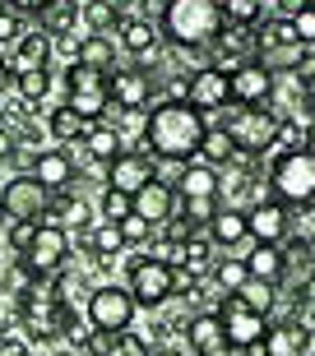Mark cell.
I'll list each match as a JSON object with an SVG mask.
<instances>
[{
	"label": "cell",
	"instance_id": "cell-1",
	"mask_svg": "<svg viewBox=\"0 0 315 356\" xmlns=\"http://www.w3.org/2000/svg\"><path fill=\"white\" fill-rule=\"evenodd\" d=\"M209 134V120L190 97H162L144 116V144L153 158H199V144Z\"/></svg>",
	"mask_w": 315,
	"mask_h": 356
},
{
	"label": "cell",
	"instance_id": "cell-2",
	"mask_svg": "<svg viewBox=\"0 0 315 356\" xmlns=\"http://www.w3.org/2000/svg\"><path fill=\"white\" fill-rule=\"evenodd\" d=\"M162 38L176 42V47H195V51H209L213 42L223 38V0H167L162 5Z\"/></svg>",
	"mask_w": 315,
	"mask_h": 356
},
{
	"label": "cell",
	"instance_id": "cell-3",
	"mask_svg": "<svg viewBox=\"0 0 315 356\" xmlns=\"http://www.w3.org/2000/svg\"><path fill=\"white\" fill-rule=\"evenodd\" d=\"M269 195L283 199L288 209H315V148H292L278 153L269 167Z\"/></svg>",
	"mask_w": 315,
	"mask_h": 356
},
{
	"label": "cell",
	"instance_id": "cell-4",
	"mask_svg": "<svg viewBox=\"0 0 315 356\" xmlns=\"http://www.w3.org/2000/svg\"><path fill=\"white\" fill-rule=\"evenodd\" d=\"M135 310H139V301H135V291L125 287V282L93 287V296L84 301L89 324H93V329H102V333H125L135 324Z\"/></svg>",
	"mask_w": 315,
	"mask_h": 356
},
{
	"label": "cell",
	"instance_id": "cell-5",
	"mask_svg": "<svg viewBox=\"0 0 315 356\" xmlns=\"http://www.w3.org/2000/svg\"><path fill=\"white\" fill-rule=\"evenodd\" d=\"M125 287L135 291V301L144 305V310H158V305H167L176 296V268L144 254V259H135L130 264V277H125Z\"/></svg>",
	"mask_w": 315,
	"mask_h": 356
},
{
	"label": "cell",
	"instance_id": "cell-6",
	"mask_svg": "<svg viewBox=\"0 0 315 356\" xmlns=\"http://www.w3.org/2000/svg\"><path fill=\"white\" fill-rule=\"evenodd\" d=\"M227 134L236 139V148L241 153H255V148H274V130H278V116L269 111V106H236L232 102V111H227Z\"/></svg>",
	"mask_w": 315,
	"mask_h": 356
},
{
	"label": "cell",
	"instance_id": "cell-7",
	"mask_svg": "<svg viewBox=\"0 0 315 356\" xmlns=\"http://www.w3.org/2000/svg\"><path fill=\"white\" fill-rule=\"evenodd\" d=\"M218 315H223V324H227V343H232V352H250V347H260L264 333H269V324H274L269 315L250 310L241 296H227Z\"/></svg>",
	"mask_w": 315,
	"mask_h": 356
},
{
	"label": "cell",
	"instance_id": "cell-8",
	"mask_svg": "<svg viewBox=\"0 0 315 356\" xmlns=\"http://www.w3.org/2000/svg\"><path fill=\"white\" fill-rule=\"evenodd\" d=\"M246 222H250V241H269V245H283L292 236V209L283 199H255L246 209Z\"/></svg>",
	"mask_w": 315,
	"mask_h": 356
},
{
	"label": "cell",
	"instance_id": "cell-9",
	"mask_svg": "<svg viewBox=\"0 0 315 356\" xmlns=\"http://www.w3.org/2000/svg\"><path fill=\"white\" fill-rule=\"evenodd\" d=\"M185 97L199 106V111H223L232 106V74L223 65H199L190 79H185Z\"/></svg>",
	"mask_w": 315,
	"mask_h": 356
},
{
	"label": "cell",
	"instance_id": "cell-10",
	"mask_svg": "<svg viewBox=\"0 0 315 356\" xmlns=\"http://www.w3.org/2000/svg\"><path fill=\"white\" fill-rule=\"evenodd\" d=\"M5 209H10V218H42L47 213V204H52V190L38 181L33 172H14L10 181H5Z\"/></svg>",
	"mask_w": 315,
	"mask_h": 356
},
{
	"label": "cell",
	"instance_id": "cell-11",
	"mask_svg": "<svg viewBox=\"0 0 315 356\" xmlns=\"http://www.w3.org/2000/svg\"><path fill=\"white\" fill-rule=\"evenodd\" d=\"M107 92H112V102H116L121 111H144V106H153V74H144L139 65L112 70Z\"/></svg>",
	"mask_w": 315,
	"mask_h": 356
},
{
	"label": "cell",
	"instance_id": "cell-12",
	"mask_svg": "<svg viewBox=\"0 0 315 356\" xmlns=\"http://www.w3.org/2000/svg\"><path fill=\"white\" fill-rule=\"evenodd\" d=\"M24 254H28V264L42 268V273H61L70 259V232L52 222H38V236H33V245Z\"/></svg>",
	"mask_w": 315,
	"mask_h": 356
},
{
	"label": "cell",
	"instance_id": "cell-13",
	"mask_svg": "<svg viewBox=\"0 0 315 356\" xmlns=\"http://www.w3.org/2000/svg\"><path fill=\"white\" fill-rule=\"evenodd\" d=\"M185 343H190V356H232V343H227V324L223 315H195L185 324Z\"/></svg>",
	"mask_w": 315,
	"mask_h": 356
},
{
	"label": "cell",
	"instance_id": "cell-14",
	"mask_svg": "<svg viewBox=\"0 0 315 356\" xmlns=\"http://www.w3.org/2000/svg\"><path fill=\"white\" fill-rule=\"evenodd\" d=\"M274 83H278V74H269L260 60H246V65L232 70V102L236 106H264Z\"/></svg>",
	"mask_w": 315,
	"mask_h": 356
},
{
	"label": "cell",
	"instance_id": "cell-15",
	"mask_svg": "<svg viewBox=\"0 0 315 356\" xmlns=\"http://www.w3.org/2000/svg\"><path fill=\"white\" fill-rule=\"evenodd\" d=\"M52 51H56V38L47 33V28H24V38H19V47L10 51V70L14 74H24V70H47L52 65Z\"/></svg>",
	"mask_w": 315,
	"mask_h": 356
},
{
	"label": "cell",
	"instance_id": "cell-16",
	"mask_svg": "<svg viewBox=\"0 0 315 356\" xmlns=\"http://www.w3.org/2000/svg\"><path fill=\"white\" fill-rule=\"evenodd\" d=\"M153 181V153H148V144L139 148H125L121 158H112V185L116 190H144V185Z\"/></svg>",
	"mask_w": 315,
	"mask_h": 356
},
{
	"label": "cell",
	"instance_id": "cell-17",
	"mask_svg": "<svg viewBox=\"0 0 315 356\" xmlns=\"http://www.w3.org/2000/svg\"><path fill=\"white\" fill-rule=\"evenodd\" d=\"M33 176H38L52 195H66V190H75L79 181V162L70 158V148H47L38 158V167H33Z\"/></svg>",
	"mask_w": 315,
	"mask_h": 356
},
{
	"label": "cell",
	"instance_id": "cell-18",
	"mask_svg": "<svg viewBox=\"0 0 315 356\" xmlns=\"http://www.w3.org/2000/svg\"><path fill=\"white\" fill-rule=\"evenodd\" d=\"M116 42L135 56V60H144V56L162 51V42H167V38H162V24H153V19H125L121 33H116Z\"/></svg>",
	"mask_w": 315,
	"mask_h": 356
},
{
	"label": "cell",
	"instance_id": "cell-19",
	"mask_svg": "<svg viewBox=\"0 0 315 356\" xmlns=\"http://www.w3.org/2000/svg\"><path fill=\"white\" fill-rule=\"evenodd\" d=\"M306 347H311V329H306V319L269 324V333H264V356H306Z\"/></svg>",
	"mask_w": 315,
	"mask_h": 356
},
{
	"label": "cell",
	"instance_id": "cell-20",
	"mask_svg": "<svg viewBox=\"0 0 315 356\" xmlns=\"http://www.w3.org/2000/svg\"><path fill=\"white\" fill-rule=\"evenodd\" d=\"M176 204H181V195H176L171 185H162L158 176L144 185V190H135V213L148 218V222H167L171 213H176Z\"/></svg>",
	"mask_w": 315,
	"mask_h": 356
},
{
	"label": "cell",
	"instance_id": "cell-21",
	"mask_svg": "<svg viewBox=\"0 0 315 356\" xmlns=\"http://www.w3.org/2000/svg\"><path fill=\"white\" fill-rule=\"evenodd\" d=\"M176 195H181V199H218V195H223V176H218V167H209V162L195 158L190 167H185Z\"/></svg>",
	"mask_w": 315,
	"mask_h": 356
},
{
	"label": "cell",
	"instance_id": "cell-22",
	"mask_svg": "<svg viewBox=\"0 0 315 356\" xmlns=\"http://www.w3.org/2000/svg\"><path fill=\"white\" fill-rule=\"evenodd\" d=\"M246 264H250V277H264V282H283V277H288L283 245H269V241H250Z\"/></svg>",
	"mask_w": 315,
	"mask_h": 356
},
{
	"label": "cell",
	"instance_id": "cell-23",
	"mask_svg": "<svg viewBox=\"0 0 315 356\" xmlns=\"http://www.w3.org/2000/svg\"><path fill=\"white\" fill-rule=\"evenodd\" d=\"M209 236H213V245H246L250 241V222H246V209H232V204H223L218 209V218L209 222Z\"/></svg>",
	"mask_w": 315,
	"mask_h": 356
},
{
	"label": "cell",
	"instance_id": "cell-24",
	"mask_svg": "<svg viewBox=\"0 0 315 356\" xmlns=\"http://www.w3.org/2000/svg\"><path fill=\"white\" fill-rule=\"evenodd\" d=\"M52 273H42V268L28 264V254H19L10 268H5V277H0V287H5V296H14V301H24L28 291H38L42 282H47Z\"/></svg>",
	"mask_w": 315,
	"mask_h": 356
},
{
	"label": "cell",
	"instance_id": "cell-25",
	"mask_svg": "<svg viewBox=\"0 0 315 356\" xmlns=\"http://www.w3.org/2000/svg\"><path fill=\"white\" fill-rule=\"evenodd\" d=\"M47 130H52L56 144H79V139L93 130V120H84L70 102H61V106H52V116H47Z\"/></svg>",
	"mask_w": 315,
	"mask_h": 356
},
{
	"label": "cell",
	"instance_id": "cell-26",
	"mask_svg": "<svg viewBox=\"0 0 315 356\" xmlns=\"http://www.w3.org/2000/svg\"><path fill=\"white\" fill-rule=\"evenodd\" d=\"M79 19L89 24V33H121L125 14L112 0H79Z\"/></svg>",
	"mask_w": 315,
	"mask_h": 356
},
{
	"label": "cell",
	"instance_id": "cell-27",
	"mask_svg": "<svg viewBox=\"0 0 315 356\" xmlns=\"http://www.w3.org/2000/svg\"><path fill=\"white\" fill-rule=\"evenodd\" d=\"M33 24L47 28L52 38H61V33H79V0H52Z\"/></svg>",
	"mask_w": 315,
	"mask_h": 356
},
{
	"label": "cell",
	"instance_id": "cell-28",
	"mask_svg": "<svg viewBox=\"0 0 315 356\" xmlns=\"http://www.w3.org/2000/svg\"><path fill=\"white\" fill-rule=\"evenodd\" d=\"M79 60L93 70H116V33H84Z\"/></svg>",
	"mask_w": 315,
	"mask_h": 356
},
{
	"label": "cell",
	"instance_id": "cell-29",
	"mask_svg": "<svg viewBox=\"0 0 315 356\" xmlns=\"http://www.w3.org/2000/svg\"><path fill=\"white\" fill-rule=\"evenodd\" d=\"M84 148H89V158H102V162H112V158H121V153H125L121 130H116V125H107V120H98V125L84 134Z\"/></svg>",
	"mask_w": 315,
	"mask_h": 356
},
{
	"label": "cell",
	"instance_id": "cell-30",
	"mask_svg": "<svg viewBox=\"0 0 315 356\" xmlns=\"http://www.w3.org/2000/svg\"><path fill=\"white\" fill-rule=\"evenodd\" d=\"M232 158H236V139L227 134V125H209L204 144H199V162H209V167H227Z\"/></svg>",
	"mask_w": 315,
	"mask_h": 356
},
{
	"label": "cell",
	"instance_id": "cell-31",
	"mask_svg": "<svg viewBox=\"0 0 315 356\" xmlns=\"http://www.w3.org/2000/svg\"><path fill=\"white\" fill-rule=\"evenodd\" d=\"M66 102L75 106V111H79V116H84V120H93V125H98V120H107V111L116 106V102H112V92H107V88H75V92H70V97H66Z\"/></svg>",
	"mask_w": 315,
	"mask_h": 356
},
{
	"label": "cell",
	"instance_id": "cell-32",
	"mask_svg": "<svg viewBox=\"0 0 315 356\" xmlns=\"http://www.w3.org/2000/svg\"><path fill=\"white\" fill-rule=\"evenodd\" d=\"M121 250H125L121 222H93V264H112Z\"/></svg>",
	"mask_w": 315,
	"mask_h": 356
},
{
	"label": "cell",
	"instance_id": "cell-33",
	"mask_svg": "<svg viewBox=\"0 0 315 356\" xmlns=\"http://www.w3.org/2000/svg\"><path fill=\"white\" fill-rule=\"evenodd\" d=\"M52 83H56L52 65H47V70H24V74H14V92H19V102H28V106H38L42 97L52 92Z\"/></svg>",
	"mask_w": 315,
	"mask_h": 356
},
{
	"label": "cell",
	"instance_id": "cell-34",
	"mask_svg": "<svg viewBox=\"0 0 315 356\" xmlns=\"http://www.w3.org/2000/svg\"><path fill=\"white\" fill-rule=\"evenodd\" d=\"M52 296L61 305H75L79 310V301H89L93 291H89V282H84V273H75V268H61V273H52Z\"/></svg>",
	"mask_w": 315,
	"mask_h": 356
},
{
	"label": "cell",
	"instance_id": "cell-35",
	"mask_svg": "<svg viewBox=\"0 0 315 356\" xmlns=\"http://www.w3.org/2000/svg\"><path fill=\"white\" fill-rule=\"evenodd\" d=\"M255 60H260L269 74H292V70L306 60V47H260Z\"/></svg>",
	"mask_w": 315,
	"mask_h": 356
},
{
	"label": "cell",
	"instance_id": "cell-36",
	"mask_svg": "<svg viewBox=\"0 0 315 356\" xmlns=\"http://www.w3.org/2000/svg\"><path fill=\"white\" fill-rule=\"evenodd\" d=\"M52 213H56V222L66 227V232H70V227H75V232H79V227H89V204H84L75 190L52 195Z\"/></svg>",
	"mask_w": 315,
	"mask_h": 356
},
{
	"label": "cell",
	"instance_id": "cell-37",
	"mask_svg": "<svg viewBox=\"0 0 315 356\" xmlns=\"http://www.w3.org/2000/svg\"><path fill=\"white\" fill-rule=\"evenodd\" d=\"M236 296H241L250 310H260V315H274V305H278V301H274V296H278V282H264V277H246Z\"/></svg>",
	"mask_w": 315,
	"mask_h": 356
},
{
	"label": "cell",
	"instance_id": "cell-38",
	"mask_svg": "<svg viewBox=\"0 0 315 356\" xmlns=\"http://www.w3.org/2000/svg\"><path fill=\"white\" fill-rule=\"evenodd\" d=\"M98 213H102V222H125L135 213V195L130 190H116V185H107L102 199H98Z\"/></svg>",
	"mask_w": 315,
	"mask_h": 356
},
{
	"label": "cell",
	"instance_id": "cell-39",
	"mask_svg": "<svg viewBox=\"0 0 315 356\" xmlns=\"http://www.w3.org/2000/svg\"><path fill=\"white\" fill-rule=\"evenodd\" d=\"M246 277H250V264H246V254H241V259H213V282H218V287H223L227 296H236Z\"/></svg>",
	"mask_w": 315,
	"mask_h": 356
},
{
	"label": "cell",
	"instance_id": "cell-40",
	"mask_svg": "<svg viewBox=\"0 0 315 356\" xmlns=\"http://www.w3.org/2000/svg\"><path fill=\"white\" fill-rule=\"evenodd\" d=\"M107 79H112V70H93V65H84V60H70V70H66L70 92L75 88H107Z\"/></svg>",
	"mask_w": 315,
	"mask_h": 356
},
{
	"label": "cell",
	"instance_id": "cell-41",
	"mask_svg": "<svg viewBox=\"0 0 315 356\" xmlns=\"http://www.w3.org/2000/svg\"><path fill=\"white\" fill-rule=\"evenodd\" d=\"M218 209H223V195L218 199H181V204H176V213L195 227H209L213 218H218Z\"/></svg>",
	"mask_w": 315,
	"mask_h": 356
},
{
	"label": "cell",
	"instance_id": "cell-42",
	"mask_svg": "<svg viewBox=\"0 0 315 356\" xmlns=\"http://www.w3.org/2000/svg\"><path fill=\"white\" fill-rule=\"evenodd\" d=\"M223 19L241 28H255L264 19V0H223Z\"/></svg>",
	"mask_w": 315,
	"mask_h": 356
},
{
	"label": "cell",
	"instance_id": "cell-43",
	"mask_svg": "<svg viewBox=\"0 0 315 356\" xmlns=\"http://www.w3.org/2000/svg\"><path fill=\"white\" fill-rule=\"evenodd\" d=\"M19 38H24V14L10 10V5L0 0V51L10 56L14 47H19Z\"/></svg>",
	"mask_w": 315,
	"mask_h": 356
},
{
	"label": "cell",
	"instance_id": "cell-44",
	"mask_svg": "<svg viewBox=\"0 0 315 356\" xmlns=\"http://www.w3.org/2000/svg\"><path fill=\"white\" fill-rule=\"evenodd\" d=\"M33 236H38V218H10V227H5V245H10L14 254H24L28 245H33Z\"/></svg>",
	"mask_w": 315,
	"mask_h": 356
},
{
	"label": "cell",
	"instance_id": "cell-45",
	"mask_svg": "<svg viewBox=\"0 0 315 356\" xmlns=\"http://www.w3.org/2000/svg\"><path fill=\"white\" fill-rule=\"evenodd\" d=\"M158 232V222H148V218H139V213H130L125 222H121V236H125V245H148Z\"/></svg>",
	"mask_w": 315,
	"mask_h": 356
},
{
	"label": "cell",
	"instance_id": "cell-46",
	"mask_svg": "<svg viewBox=\"0 0 315 356\" xmlns=\"http://www.w3.org/2000/svg\"><path fill=\"white\" fill-rule=\"evenodd\" d=\"M185 167H190V162H185V158H153V176H158V181H162V185H171V190L181 185Z\"/></svg>",
	"mask_w": 315,
	"mask_h": 356
},
{
	"label": "cell",
	"instance_id": "cell-47",
	"mask_svg": "<svg viewBox=\"0 0 315 356\" xmlns=\"http://www.w3.org/2000/svg\"><path fill=\"white\" fill-rule=\"evenodd\" d=\"M292 24H297V42H302L306 51H315V5L297 10V14H292Z\"/></svg>",
	"mask_w": 315,
	"mask_h": 356
},
{
	"label": "cell",
	"instance_id": "cell-48",
	"mask_svg": "<svg viewBox=\"0 0 315 356\" xmlns=\"http://www.w3.org/2000/svg\"><path fill=\"white\" fill-rule=\"evenodd\" d=\"M116 356H153V343H148L144 333H130V329H125V333H121V352Z\"/></svg>",
	"mask_w": 315,
	"mask_h": 356
},
{
	"label": "cell",
	"instance_id": "cell-49",
	"mask_svg": "<svg viewBox=\"0 0 315 356\" xmlns=\"http://www.w3.org/2000/svg\"><path fill=\"white\" fill-rule=\"evenodd\" d=\"M79 47H84V38H79V33H61V38H56V51L70 56V60H79Z\"/></svg>",
	"mask_w": 315,
	"mask_h": 356
},
{
	"label": "cell",
	"instance_id": "cell-50",
	"mask_svg": "<svg viewBox=\"0 0 315 356\" xmlns=\"http://www.w3.org/2000/svg\"><path fill=\"white\" fill-rule=\"evenodd\" d=\"M5 5H10V10H19V14H24V19H38V14L47 10L52 0H5Z\"/></svg>",
	"mask_w": 315,
	"mask_h": 356
},
{
	"label": "cell",
	"instance_id": "cell-51",
	"mask_svg": "<svg viewBox=\"0 0 315 356\" xmlns=\"http://www.w3.org/2000/svg\"><path fill=\"white\" fill-rule=\"evenodd\" d=\"M0 356H33V347H28L24 338H5V333H0Z\"/></svg>",
	"mask_w": 315,
	"mask_h": 356
},
{
	"label": "cell",
	"instance_id": "cell-52",
	"mask_svg": "<svg viewBox=\"0 0 315 356\" xmlns=\"http://www.w3.org/2000/svg\"><path fill=\"white\" fill-rule=\"evenodd\" d=\"M14 144H19V134H14L10 125H0V162H10V158H14Z\"/></svg>",
	"mask_w": 315,
	"mask_h": 356
},
{
	"label": "cell",
	"instance_id": "cell-53",
	"mask_svg": "<svg viewBox=\"0 0 315 356\" xmlns=\"http://www.w3.org/2000/svg\"><path fill=\"white\" fill-rule=\"evenodd\" d=\"M10 227V209H5V195H0V232Z\"/></svg>",
	"mask_w": 315,
	"mask_h": 356
},
{
	"label": "cell",
	"instance_id": "cell-54",
	"mask_svg": "<svg viewBox=\"0 0 315 356\" xmlns=\"http://www.w3.org/2000/svg\"><path fill=\"white\" fill-rule=\"evenodd\" d=\"M306 148H315V120L306 125Z\"/></svg>",
	"mask_w": 315,
	"mask_h": 356
},
{
	"label": "cell",
	"instance_id": "cell-55",
	"mask_svg": "<svg viewBox=\"0 0 315 356\" xmlns=\"http://www.w3.org/2000/svg\"><path fill=\"white\" fill-rule=\"evenodd\" d=\"M302 111H306V116L315 120V97H306V106H302Z\"/></svg>",
	"mask_w": 315,
	"mask_h": 356
},
{
	"label": "cell",
	"instance_id": "cell-56",
	"mask_svg": "<svg viewBox=\"0 0 315 356\" xmlns=\"http://www.w3.org/2000/svg\"><path fill=\"white\" fill-rule=\"evenodd\" d=\"M306 83V97H315V74H311V79H302Z\"/></svg>",
	"mask_w": 315,
	"mask_h": 356
},
{
	"label": "cell",
	"instance_id": "cell-57",
	"mask_svg": "<svg viewBox=\"0 0 315 356\" xmlns=\"http://www.w3.org/2000/svg\"><path fill=\"white\" fill-rule=\"evenodd\" d=\"M112 5H121V10H125V5H135V0H112Z\"/></svg>",
	"mask_w": 315,
	"mask_h": 356
},
{
	"label": "cell",
	"instance_id": "cell-58",
	"mask_svg": "<svg viewBox=\"0 0 315 356\" xmlns=\"http://www.w3.org/2000/svg\"><path fill=\"white\" fill-rule=\"evenodd\" d=\"M311 5H315V0H311Z\"/></svg>",
	"mask_w": 315,
	"mask_h": 356
}]
</instances>
